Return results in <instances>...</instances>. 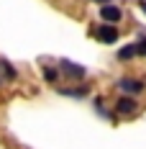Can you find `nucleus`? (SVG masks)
Masks as SVG:
<instances>
[{
    "mask_svg": "<svg viewBox=\"0 0 146 149\" xmlns=\"http://www.w3.org/2000/svg\"><path fill=\"white\" fill-rule=\"evenodd\" d=\"M44 77H46V82H57L59 72L54 70V67H44Z\"/></svg>",
    "mask_w": 146,
    "mask_h": 149,
    "instance_id": "obj_8",
    "label": "nucleus"
},
{
    "mask_svg": "<svg viewBox=\"0 0 146 149\" xmlns=\"http://www.w3.org/2000/svg\"><path fill=\"white\" fill-rule=\"evenodd\" d=\"M136 49H138V54H146V36H141L136 41Z\"/></svg>",
    "mask_w": 146,
    "mask_h": 149,
    "instance_id": "obj_9",
    "label": "nucleus"
},
{
    "mask_svg": "<svg viewBox=\"0 0 146 149\" xmlns=\"http://www.w3.org/2000/svg\"><path fill=\"white\" fill-rule=\"evenodd\" d=\"M136 108H138V105H136V100H133V98H118V103H116V113L131 116Z\"/></svg>",
    "mask_w": 146,
    "mask_h": 149,
    "instance_id": "obj_3",
    "label": "nucleus"
},
{
    "mask_svg": "<svg viewBox=\"0 0 146 149\" xmlns=\"http://www.w3.org/2000/svg\"><path fill=\"white\" fill-rule=\"evenodd\" d=\"M59 93H62V95H72V98H85V95H87V88H85V85H82V88H62Z\"/></svg>",
    "mask_w": 146,
    "mask_h": 149,
    "instance_id": "obj_6",
    "label": "nucleus"
},
{
    "mask_svg": "<svg viewBox=\"0 0 146 149\" xmlns=\"http://www.w3.org/2000/svg\"><path fill=\"white\" fill-rule=\"evenodd\" d=\"M62 67H64V72L69 77H85V67H80L74 62H62Z\"/></svg>",
    "mask_w": 146,
    "mask_h": 149,
    "instance_id": "obj_5",
    "label": "nucleus"
},
{
    "mask_svg": "<svg viewBox=\"0 0 146 149\" xmlns=\"http://www.w3.org/2000/svg\"><path fill=\"white\" fill-rule=\"evenodd\" d=\"M136 54H138V49H136V44H128V46H123V49H120V52H118V59H131V57H136Z\"/></svg>",
    "mask_w": 146,
    "mask_h": 149,
    "instance_id": "obj_7",
    "label": "nucleus"
},
{
    "mask_svg": "<svg viewBox=\"0 0 146 149\" xmlns=\"http://www.w3.org/2000/svg\"><path fill=\"white\" fill-rule=\"evenodd\" d=\"M92 36H98L105 44H113V41H118V29L116 26H98V29L92 31Z\"/></svg>",
    "mask_w": 146,
    "mask_h": 149,
    "instance_id": "obj_1",
    "label": "nucleus"
},
{
    "mask_svg": "<svg viewBox=\"0 0 146 149\" xmlns=\"http://www.w3.org/2000/svg\"><path fill=\"white\" fill-rule=\"evenodd\" d=\"M95 3H102V5H108V0H95Z\"/></svg>",
    "mask_w": 146,
    "mask_h": 149,
    "instance_id": "obj_11",
    "label": "nucleus"
},
{
    "mask_svg": "<svg viewBox=\"0 0 146 149\" xmlns=\"http://www.w3.org/2000/svg\"><path fill=\"white\" fill-rule=\"evenodd\" d=\"M118 88L123 90V93H141V88H144V85H141V82H138V80H128V77H123V80H118Z\"/></svg>",
    "mask_w": 146,
    "mask_h": 149,
    "instance_id": "obj_4",
    "label": "nucleus"
},
{
    "mask_svg": "<svg viewBox=\"0 0 146 149\" xmlns=\"http://www.w3.org/2000/svg\"><path fill=\"white\" fill-rule=\"evenodd\" d=\"M141 10H144V13H146V0H141Z\"/></svg>",
    "mask_w": 146,
    "mask_h": 149,
    "instance_id": "obj_10",
    "label": "nucleus"
},
{
    "mask_svg": "<svg viewBox=\"0 0 146 149\" xmlns=\"http://www.w3.org/2000/svg\"><path fill=\"white\" fill-rule=\"evenodd\" d=\"M100 15H102L105 23H118V21L123 18L120 8H116V5H102V8H100Z\"/></svg>",
    "mask_w": 146,
    "mask_h": 149,
    "instance_id": "obj_2",
    "label": "nucleus"
}]
</instances>
